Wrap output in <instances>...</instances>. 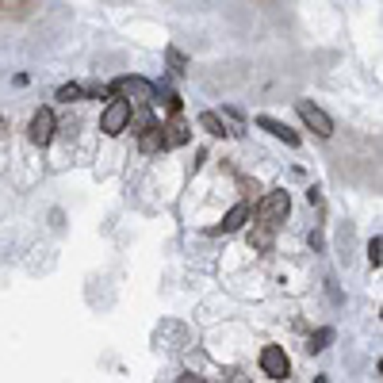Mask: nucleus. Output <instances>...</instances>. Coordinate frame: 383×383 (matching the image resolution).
Returning a JSON list of instances; mask_svg holds the SVG:
<instances>
[{
  "label": "nucleus",
  "mask_w": 383,
  "mask_h": 383,
  "mask_svg": "<svg viewBox=\"0 0 383 383\" xmlns=\"http://www.w3.org/2000/svg\"><path fill=\"white\" fill-rule=\"evenodd\" d=\"M108 96H119V100L135 96V100H142V104H157V100H161V88L146 77H115L108 85Z\"/></svg>",
  "instance_id": "nucleus-1"
},
{
  "label": "nucleus",
  "mask_w": 383,
  "mask_h": 383,
  "mask_svg": "<svg viewBox=\"0 0 383 383\" xmlns=\"http://www.w3.org/2000/svg\"><path fill=\"white\" fill-rule=\"evenodd\" d=\"M130 115H135V108H130V100H111V104L104 108V115H100V130H104L108 138L123 135V130L130 127Z\"/></svg>",
  "instance_id": "nucleus-2"
},
{
  "label": "nucleus",
  "mask_w": 383,
  "mask_h": 383,
  "mask_svg": "<svg viewBox=\"0 0 383 383\" xmlns=\"http://www.w3.org/2000/svg\"><path fill=\"white\" fill-rule=\"evenodd\" d=\"M295 111H299V119L307 123V130H314L319 138H330L333 135V119L326 115L319 104H311V100H295Z\"/></svg>",
  "instance_id": "nucleus-3"
},
{
  "label": "nucleus",
  "mask_w": 383,
  "mask_h": 383,
  "mask_svg": "<svg viewBox=\"0 0 383 383\" xmlns=\"http://www.w3.org/2000/svg\"><path fill=\"white\" fill-rule=\"evenodd\" d=\"M261 372H265L268 379H287L292 376V360H287V353L280 349V345H265V349H261Z\"/></svg>",
  "instance_id": "nucleus-4"
},
{
  "label": "nucleus",
  "mask_w": 383,
  "mask_h": 383,
  "mask_svg": "<svg viewBox=\"0 0 383 383\" xmlns=\"http://www.w3.org/2000/svg\"><path fill=\"white\" fill-rule=\"evenodd\" d=\"M287 211H292V200H287V192H268L265 200L257 203V222H284Z\"/></svg>",
  "instance_id": "nucleus-5"
},
{
  "label": "nucleus",
  "mask_w": 383,
  "mask_h": 383,
  "mask_svg": "<svg viewBox=\"0 0 383 383\" xmlns=\"http://www.w3.org/2000/svg\"><path fill=\"white\" fill-rule=\"evenodd\" d=\"M188 138H192V127L181 115L161 123V149H181V146H188Z\"/></svg>",
  "instance_id": "nucleus-6"
},
{
  "label": "nucleus",
  "mask_w": 383,
  "mask_h": 383,
  "mask_svg": "<svg viewBox=\"0 0 383 383\" xmlns=\"http://www.w3.org/2000/svg\"><path fill=\"white\" fill-rule=\"evenodd\" d=\"M50 138H54V111L39 108L31 115V142L35 146H50Z\"/></svg>",
  "instance_id": "nucleus-7"
},
{
  "label": "nucleus",
  "mask_w": 383,
  "mask_h": 383,
  "mask_svg": "<svg viewBox=\"0 0 383 383\" xmlns=\"http://www.w3.org/2000/svg\"><path fill=\"white\" fill-rule=\"evenodd\" d=\"M246 219H249V203H234V207L227 211V219H222L211 234H234V230L246 227Z\"/></svg>",
  "instance_id": "nucleus-8"
},
{
  "label": "nucleus",
  "mask_w": 383,
  "mask_h": 383,
  "mask_svg": "<svg viewBox=\"0 0 383 383\" xmlns=\"http://www.w3.org/2000/svg\"><path fill=\"white\" fill-rule=\"evenodd\" d=\"M273 238H276V222H253V230H249V246H253L257 253H268V249H273Z\"/></svg>",
  "instance_id": "nucleus-9"
},
{
  "label": "nucleus",
  "mask_w": 383,
  "mask_h": 383,
  "mask_svg": "<svg viewBox=\"0 0 383 383\" xmlns=\"http://www.w3.org/2000/svg\"><path fill=\"white\" fill-rule=\"evenodd\" d=\"M257 127L268 130L273 138H284L287 146H299V135H295V130L287 127V123H280V119H273V115H257Z\"/></svg>",
  "instance_id": "nucleus-10"
},
{
  "label": "nucleus",
  "mask_w": 383,
  "mask_h": 383,
  "mask_svg": "<svg viewBox=\"0 0 383 383\" xmlns=\"http://www.w3.org/2000/svg\"><path fill=\"white\" fill-rule=\"evenodd\" d=\"M138 149L142 154H157L161 149V123H149L146 130H138Z\"/></svg>",
  "instance_id": "nucleus-11"
},
{
  "label": "nucleus",
  "mask_w": 383,
  "mask_h": 383,
  "mask_svg": "<svg viewBox=\"0 0 383 383\" xmlns=\"http://www.w3.org/2000/svg\"><path fill=\"white\" fill-rule=\"evenodd\" d=\"M200 127L207 130L211 138H227V135H234V130L222 123V115H215V111H203V115H200Z\"/></svg>",
  "instance_id": "nucleus-12"
},
{
  "label": "nucleus",
  "mask_w": 383,
  "mask_h": 383,
  "mask_svg": "<svg viewBox=\"0 0 383 383\" xmlns=\"http://www.w3.org/2000/svg\"><path fill=\"white\" fill-rule=\"evenodd\" d=\"M81 96H85V88H81L77 81H69V85L58 88V96H54V100H62V104H73V100H81Z\"/></svg>",
  "instance_id": "nucleus-13"
},
{
  "label": "nucleus",
  "mask_w": 383,
  "mask_h": 383,
  "mask_svg": "<svg viewBox=\"0 0 383 383\" xmlns=\"http://www.w3.org/2000/svg\"><path fill=\"white\" fill-rule=\"evenodd\" d=\"M330 341H333V330H319V333H311V345H307V349H311V353H322Z\"/></svg>",
  "instance_id": "nucleus-14"
},
{
  "label": "nucleus",
  "mask_w": 383,
  "mask_h": 383,
  "mask_svg": "<svg viewBox=\"0 0 383 383\" xmlns=\"http://www.w3.org/2000/svg\"><path fill=\"white\" fill-rule=\"evenodd\" d=\"M165 58H169V65L176 73H188V58H184L181 50H176V46H169V50H165Z\"/></svg>",
  "instance_id": "nucleus-15"
},
{
  "label": "nucleus",
  "mask_w": 383,
  "mask_h": 383,
  "mask_svg": "<svg viewBox=\"0 0 383 383\" xmlns=\"http://www.w3.org/2000/svg\"><path fill=\"white\" fill-rule=\"evenodd\" d=\"M379 249H383V238L376 234V238L368 241V261H372V265H376V268H379V261H383V253H379Z\"/></svg>",
  "instance_id": "nucleus-16"
},
{
  "label": "nucleus",
  "mask_w": 383,
  "mask_h": 383,
  "mask_svg": "<svg viewBox=\"0 0 383 383\" xmlns=\"http://www.w3.org/2000/svg\"><path fill=\"white\" fill-rule=\"evenodd\" d=\"M165 108L173 111V115H181V108H184V100L176 96V92H165Z\"/></svg>",
  "instance_id": "nucleus-17"
},
{
  "label": "nucleus",
  "mask_w": 383,
  "mask_h": 383,
  "mask_svg": "<svg viewBox=\"0 0 383 383\" xmlns=\"http://www.w3.org/2000/svg\"><path fill=\"white\" fill-rule=\"evenodd\" d=\"M176 383H203V379H200V376H181Z\"/></svg>",
  "instance_id": "nucleus-18"
}]
</instances>
